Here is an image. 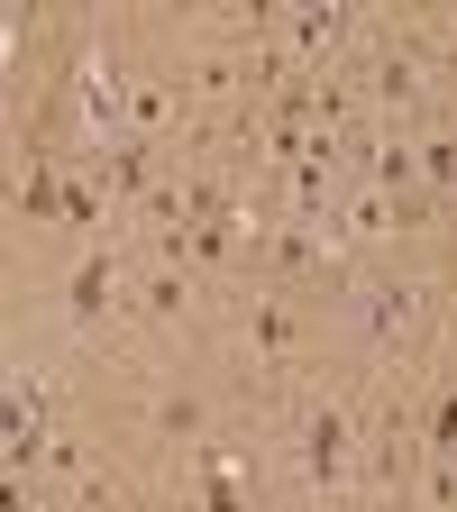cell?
Returning <instances> with one entry per match:
<instances>
[{
    "label": "cell",
    "instance_id": "obj_1",
    "mask_svg": "<svg viewBox=\"0 0 457 512\" xmlns=\"http://www.w3.org/2000/svg\"><path fill=\"white\" fill-rule=\"evenodd\" d=\"M339 467H348V412L320 403V412L302 421V476H311V485H339Z\"/></svg>",
    "mask_w": 457,
    "mask_h": 512
},
{
    "label": "cell",
    "instance_id": "obj_2",
    "mask_svg": "<svg viewBox=\"0 0 457 512\" xmlns=\"http://www.w3.org/2000/svg\"><path fill=\"white\" fill-rule=\"evenodd\" d=\"M64 311H74V320H110L119 311V256L110 247H92L74 266V302H64Z\"/></svg>",
    "mask_w": 457,
    "mask_h": 512
},
{
    "label": "cell",
    "instance_id": "obj_3",
    "mask_svg": "<svg viewBox=\"0 0 457 512\" xmlns=\"http://www.w3.org/2000/svg\"><path fill=\"white\" fill-rule=\"evenodd\" d=\"M247 339H256V357H266V366H284L302 330H293V311H284L275 293H256V302H247Z\"/></svg>",
    "mask_w": 457,
    "mask_h": 512
},
{
    "label": "cell",
    "instance_id": "obj_4",
    "mask_svg": "<svg viewBox=\"0 0 457 512\" xmlns=\"http://www.w3.org/2000/svg\"><path fill=\"white\" fill-rule=\"evenodd\" d=\"M110 183L119 192H138V202H156V138H110Z\"/></svg>",
    "mask_w": 457,
    "mask_h": 512
},
{
    "label": "cell",
    "instance_id": "obj_5",
    "mask_svg": "<svg viewBox=\"0 0 457 512\" xmlns=\"http://www.w3.org/2000/svg\"><path fill=\"white\" fill-rule=\"evenodd\" d=\"M156 439H202V403H192V394H165L156 403Z\"/></svg>",
    "mask_w": 457,
    "mask_h": 512
},
{
    "label": "cell",
    "instance_id": "obj_6",
    "mask_svg": "<svg viewBox=\"0 0 457 512\" xmlns=\"http://www.w3.org/2000/svg\"><path fill=\"white\" fill-rule=\"evenodd\" d=\"M421 174H430L439 192H457V138H448V128H439V138L421 147Z\"/></svg>",
    "mask_w": 457,
    "mask_h": 512
},
{
    "label": "cell",
    "instance_id": "obj_7",
    "mask_svg": "<svg viewBox=\"0 0 457 512\" xmlns=\"http://www.w3.org/2000/svg\"><path fill=\"white\" fill-rule=\"evenodd\" d=\"M83 512H119V494H110V485H92V494H83Z\"/></svg>",
    "mask_w": 457,
    "mask_h": 512
}]
</instances>
